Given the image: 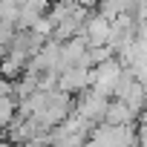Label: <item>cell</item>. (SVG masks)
I'll return each instance as SVG.
<instances>
[{"label":"cell","instance_id":"1","mask_svg":"<svg viewBox=\"0 0 147 147\" xmlns=\"http://www.w3.org/2000/svg\"><path fill=\"white\" fill-rule=\"evenodd\" d=\"M115 81H118V63H104V66L95 72V87H98V92L113 90Z\"/></svg>","mask_w":147,"mask_h":147}]
</instances>
